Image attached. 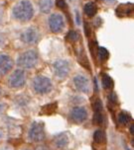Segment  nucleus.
<instances>
[{"instance_id":"4","label":"nucleus","mask_w":134,"mask_h":150,"mask_svg":"<svg viewBox=\"0 0 134 150\" xmlns=\"http://www.w3.org/2000/svg\"><path fill=\"white\" fill-rule=\"evenodd\" d=\"M29 137L34 142H41L45 139V128L42 122H33L29 129Z\"/></svg>"},{"instance_id":"11","label":"nucleus","mask_w":134,"mask_h":150,"mask_svg":"<svg viewBox=\"0 0 134 150\" xmlns=\"http://www.w3.org/2000/svg\"><path fill=\"white\" fill-rule=\"evenodd\" d=\"M13 60L9 55L0 54V75H5L12 69Z\"/></svg>"},{"instance_id":"3","label":"nucleus","mask_w":134,"mask_h":150,"mask_svg":"<svg viewBox=\"0 0 134 150\" xmlns=\"http://www.w3.org/2000/svg\"><path fill=\"white\" fill-rule=\"evenodd\" d=\"M33 88L38 94H47L52 89V82L48 77L37 76L33 80Z\"/></svg>"},{"instance_id":"24","label":"nucleus","mask_w":134,"mask_h":150,"mask_svg":"<svg viewBox=\"0 0 134 150\" xmlns=\"http://www.w3.org/2000/svg\"><path fill=\"white\" fill-rule=\"evenodd\" d=\"M4 41H5L4 36L2 34H0V45H2L4 44Z\"/></svg>"},{"instance_id":"23","label":"nucleus","mask_w":134,"mask_h":150,"mask_svg":"<svg viewBox=\"0 0 134 150\" xmlns=\"http://www.w3.org/2000/svg\"><path fill=\"white\" fill-rule=\"evenodd\" d=\"M109 100H110V102H112V103H116V101H117L116 95H115L114 93H111L110 95H109Z\"/></svg>"},{"instance_id":"5","label":"nucleus","mask_w":134,"mask_h":150,"mask_svg":"<svg viewBox=\"0 0 134 150\" xmlns=\"http://www.w3.org/2000/svg\"><path fill=\"white\" fill-rule=\"evenodd\" d=\"M26 82V75L25 72L21 69H17L13 73L10 75L8 83H9L10 87L12 88H20L24 86Z\"/></svg>"},{"instance_id":"17","label":"nucleus","mask_w":134,"mask_h":150,"mask_svg":"<svg viewBox=\"0 0 134 150\" xmlns=\"http://www.w3.org/2000/svg\"><path fill=\"white\" fill-rule=\"evenodd\" d=\"M117 120H118V122L120 125H127L128 122H130V117H129V115L126 114V112H119L118 114V117H117Z\"/></svg>"},{"instance_id":"29","label":"nucleus","mask_w":134,"mask_h":150,"mask_svg":"<svg viewBox=\"0 0 134 150\" xmlns=\"http://www.w3.org/2000/svg\"><path fill=\"white\" fill-rule=\"evenodd\" d=\"M2 16H3V13H2V11L0 10V24L2 22Z\"/></svg>"},{"instance_id":"18","label":"nucleus","mask_w":134,"mask_h":150,"mask_svg":"<svg viewBox=\"0 0 134 150\" xmlns=\"http://www.w3.org/2000/svg\"><path fill=\"white\" fill-rule=\"evenodd\" d=\"M97 55H98L100 60L105 61L107 58H108L109 53H108V52H107L106 49H104V47H100V49L97 50Z\"/></svg>"},{"instance_id":"13","label":"nucleus","mask_w":134,"mask_h":150,"mask_svg":"<svg viewBox=\"0 0 134 150\" xmlns=\"http://www.w3.org/2000/svg\"><path fill=\"white\" fill-rule=\"evenodd\" d=\"M39 7L42 13H47L51 12L53 7V1L52 0H39Z\"/></svg>"},{"instance_id":"26","label":"nucleus","mask_w":134,"mask_h":150,"mask_svg":"<svg viewBox=\"0 0 134 150\" xmlns=\"http://www.w3.org/2000/svg\"><path fill=\"white\" fill-rule=\"evenodd\" d=\"M4 136H5V133H4V131L2 130V129H0V140H2V139L4 138Z\"/></svg>"},{"instance_id":"1","label":"nucleus","mask_w":134,"mask_h":150,"mask_svg":"<svg viewBox=\"0 0 134 150\" xmlns=\"http://www.w3.org/2000/svg\"><path fill=\"white\" fill-rule=\"evenodd\" d=\"M34 15L33 5L29 0H22L18 2L13 8V16L15 19L22 22L29 21Z\"/></svg>"},{"instance_id":"28","label":"nucleus","mask_w":134,"mask_h":150,"mask_svg":"<svg viewBox=\"0 0 134 150\" xmlns=\"http://www.w3.org/2000/svg\"><path fill=\"white\" fill-rule=\"evenodd\" d=\"M77 23L79 24V25H80V14L77 12Z\"/></svg>"},{"instance_id":"25","label":"nucleus","mask_w":134,"mask_h":150,"mask_svg":"<svg viewBox=\"0 0 134 150\" xmlns=\"http://www.w3.org/2000/svg\"><path fill=\"white\" fill-rule=\"evenodd\" d=\"M0 150H14V149H13L11 146H9V145H6V146H4V147H2V148L0 149Z\"/></svg>"},{"instance_id":"14","label":"nucleus","mask_w":134,"mask_h":150,"mask_svg":"<svg viewBox=\"0 0 134 150\" xmlns=\"http://www.w3.org/2000/svg\"><path fill=\"white\" fill-rule=\"evenodd\" d=\"M84 10L87 16H88V17H93L96 14V12H97V6L93 2H88V3L85 5Z\"/></svg>"},{"instance_id":"7","label":"nucleus","mask_w":134,"mask_h":150,"mask_svg":"<svg viewBox=\"0 0 134 150\" xmlns=\"http://www.w3.org/2000/svg\"><path fill=\"white\" fill-rule=\"evenodd\" d=\"M56 76L59 78H65L70 72V63L65 59H59L53 65Z\"/></svg>"},{"instance_id":"16","label":"nucleus","mask_w":134,"mask_h":150,"mask_svg":"<svg viewBox=\"0 0 134 150\" xmlns=\"http://www.w3.org/2000/svg\"><path fill=\"white\" fill-rule=\"evenodd\" d=\"M105 139V134H104L103 130L101 129H97L95 130V132L93 133V140L96 143H102Z\"/></svg>"},{"instance_id":"6","label":"nucleus","mask_w":134,"mask_h":150,"mask_svg":"<svg viewBox=\"0 0 134 150\" xmlns=\"http://www.w3.org/2000/svg\"><path fill=\"white\" fill-rule=\"evenodd\" d=\"M49 26L53 33H60L65 28V21L63 16L58 13H54L49 18Z\"/></svg>"},{"instance_id":"9","label":"nucleus","mask_w":134,"mask_h":150,"mask_svg":"<svg viewBox=\"0 0 134 150\" xmlns=\"http://www.w3.org/2000/svg\"><path fill=\"white\" fill-rule=\"evenodd\" d=\"M74 84L77 91L82 93H88L90 89V80L87 76L82 74H79L74 77Z\"/></svg>"},{"instance_id":"20","label":"nucleus","mask_w":134,"mask_h":150,"mask_svg":"<svg viewBox=\"0 0 134 150\" xmlns=\"http://www.w3.org/2000/svg\"><path fill=\"white\" fill-rule=\"evenodd\" d=\"M79 38H80V35L76 31H70L69 33H68V39H69V41L76 42V41H77V40H79Z\"/></svg>"},{"instance_id":"21","label":"nucleus","mask_w":134,"mask_h":150,"mask_svg":"<svg viewBox=\"0 0 134 150\" xmlns=\"http://www.w3.org/2000/svg\"><path fill=\"white\" fill-rule=\"evenodd\" d=\"M93 111L95 112H102V103L100 100H95L93 103Z\"/></svg>"},{"instance_id":"27","label":"nucleus","mask_w":134,"mask_h":150,"mask_svg":"<svg viewBox=\"0 0 134 150\" xmlns=\"http://www.w3.org/2000/svg\"><path fill=\"white\" fill-rule=\"evenodd\" d=\"M130 133H131V134H133V133H134V125L133 124L130 127Z\"/></svg>"},{"instance_id":"8","label":"nucleus","mask_w":134,"mask_h":150,"mask_svg":"<svg viewBox=\"0 0 134 150\" xmlns=\"http://www.w3.org/2000/svg\"><path fill=\"white\" fill-rule=\"evenodd\" d=\"M21 40L23 42H25L27 45H34L38 42L39 40V32L37 29H35L34 27L28 28L21 34Z\"/></svg>"},{"instance_id":"22","label":"nucleus","mask_w":134,"mask_h":150,"mask_svg":"<svg viewBox=\"0 0 134 150\" xmlns=\"http://www.w3.org/2000/svg\"><path fill=\"white\" fill-rule=\"evenodd\" d=\"M57 5L59 8H61V9H65L67 6L65 0H57Z\"/></svg>"},{"instance_id":"2","label":"nucleus","mask_w":134,"mask_h":150,"mask_svg":"<svg viewBox=\"0 0 134 150\" xmlns=\"http://www.w3.org/2000/svg\"><path fill=\"white\" fill-rule=\"evenodd\" d=\"M38 62V53L35 50H27L23 52L19 57H18L17 64L19 67L30 69L33 68Z\"/></svg>"},{"instance_id":"30","label":"nucleus","mask_w":134,"mask_h":150,"mask_svg":"<svg viewBox=\"0 0 134 150\" xmlns=\"http://www.w3.org/2000/svg\"><path fill=\"white\" fill-rule=\"evenodd\" d=\"M24 150H29V149H24Z\"/></svg>"},{"instance_id":"15","label":"nucleus","mask_w":134,"mask_h":150,"mask_svg":"<svg viewBox=\"0 0 134 150\" xmlns=\"http://www.w3.org/2000/svg\"><path fill=\"white\" fill-rule=\"evenodd\" d=\"M101 84H102V87L106 90H109L113 87V81L107 74H103L102 78H101Z\"/></svg>"},{"instance_id":"10","label":"nucleus","mask_w":134,"mask_h":150,"mask_svg":"<svg viewBox=\"0 0 134 150\" xmlns=\"http://www.w3.org/2000/svg\"><path fill=\"white\" fill-rule=\"evenodd\" d=\"M71 120L75 122L80 124V122H85L87 119V110L82 107H75L71 112Z\"/></svg>"},{"instance_id":"12","label":"nucleus","mask_w":134,"mask_h":150,"mask_svg":"<svg viewBox=\"0 0 134 150\" xmlns=\"http://www.w3.org/2000/svg\"><path fill=\"white\" fill-rule=\"evenodd\" d=\"M69 136L67 133H61L55 138V145L58 148H65L69 143Z\"/></svg>"},{"instance_id":"19","label":"nucleus","mask_w":134,"mask_h":150,"mask_svg":"<svg viewBox=\"0 0 134 150\" xmlns=\"http://www.w3.org/2000/svg\"><path fill=\"white\" fill-rule=\"evenodd\" d=\"M102 122H103L102 112H95V115H93V122L95 125H101Z\"/></svg>"}]
</instances>
